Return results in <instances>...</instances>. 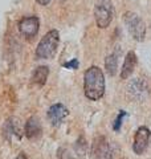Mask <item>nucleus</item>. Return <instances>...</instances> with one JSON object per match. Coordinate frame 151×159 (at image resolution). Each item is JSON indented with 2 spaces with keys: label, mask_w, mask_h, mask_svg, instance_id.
Instances as JSON below:
<instances>
[{
  "label": "nucleus",
  "mask_w": 151,
  "mask_h": 159,
  "mask_svg": "<svg viewBox=\"0 0 151 159\" xmlns=\"http://www.w3.org/2000/svg\"><path fill=\"white\" fill-rule=\"evenodd\" d=\"M114 7L110 0H98L94 7V17L97 27L101 29H105L110 25V23L114 19Z\"/></svg>",
  "instance_id": "obj_3"
},
{
  "label": "nucleus",
  "mask_w": 151,
  "mask_h": 159,
  "mask_svg": "<svg viewBox=\"0 0 151 159\" xmlns=\"http://www.w3.org/2000/svg\"><path fill=\"white\" fill-rule=\"evenodd\" d=\"M118 57H119V53H118V49H115V51L109 54L105 60V69H106V72L109 76H114L115 73L118 70Z\"/></svg>",
  "instance_id": "obj_14"
},
{
  "label": "nucleus",
  "mask_w": 151,
  "mask_h": 159,
  "mask_svg": "<svg viewBox=\"0 0 151 159\" xmlns=\"http://www.w3.org/2000/svg\"><path fill=\"white\" fill-rule=\"evenodd\" d=\"M127 94L135 101H143L149 96V85L142 78H134L127 85Z\"/></svg>",
  "instance_id": "obj_7"
},
{
  "label": "nucleus",
  "mask_w": 151,
  "mask_h": 159,
  "mask_svg": "<svg viewBox=\"0 0 151 159\" xmlns=\"http://www.w3.org/2000/svg\"><path fill=\"white\" fill-rule=\"evenodd\" d=\"M39 28H40V21H39V17L36 16L23 17L19 23L20 33L28 40H32L33 37H36V34L39 33Z\"/></svg>",
  "instance_id": "obj_9"
},
{
  "label": "nucleus",
  "mask_w": 151,
  "mask_h": 159,
  "mask_svg": "<svg viewBox=\"0 0 151 159\" xmlns=\"http://www.w3.org/2000/svg\"><path fill=\"white\" fill-rule=\"evenodd\" d=\"M64 66H65V68H69V69H77V68H78V61L74 58L73 61L64 64Z\"/></svg>",
  "instance_id": "obj_16"
},
{
  "label": "nucleus",
  "mask_w": 151,
  "mask_h": 159,
  "mask_svg": "<svg viewBox=\"0 0 151 159\" xmlns=\"http://www.w3.org/2000/svg\"><path fill=\"white\" fill-rule=\"evenodd\" d=\"M68 114H69V111L66 107L61 105V103H56V105L49 107L47 116H48L49 122L52 123L53 126H60L64 122V119L68 117Z\"/></svg>",
  "instance_id": "obj_10"
},
{
  "label": "nucleus",
  "mask_w": 151,
  "mask_h": 159,
  "mask_svg": "<svg viewBox=\"0 0 151 159\" xmlns=\"http://www.w3.org/2000/svg\"><path fill=\"white\" fill-rule=\"evenodd\" d=\"M36 2L40 4V6H48V4L52 2V0H36Z\"/></svg>",
  "instance_id": "obj_18"
},
{
  "label": "nucleus",
  "mask_w": 151,
  "mask_h": 159,
  "mask_svg": "<svg viewBox=\"0 0 151 159\" xmlns=\"http://www.w3.org/2000/svg\"><path fill=\"white\" fill-rule=\"evenodd\" d=\"M4 130H6V135L9 137V135H13V137H16L17 139L21 137V126H20V122H19V119L17 118H9L7 123H6V126H4Z\"/></svg>",
  "instance_id": "obj_13"
},
{
  "label": "nucleus",
  "mask_w": 151,
  "mask_h": 159,
  "mask_svg": "<svg viewBox=\"0 0 151 159\" xmlns=\"http://www.w3.org/2000/svg\"><path fill=\"white\" fill-rule=\"evenodd\" d=\"M84 92L90 101H98L105 94V76L98 66H90L84 74Z\"/></svg>",
  "instance_id": "obj_1"
},
{
  "label": "nucleus",
  "mask_w": 151,
  "mask_h": 159,
  "mask_svg": "<svg viewBox=\"0 0 151 159\" xmlns=\"http://www.w3.org/2000/svg\"><path fill=\"white\" fill-rule=\"evenodd\" d=\"M86 154V142L81 137L76 142L73 150L68 147H61L57 151V159H84Z\"/></svg>",
  "instance_id": "obj_6"
},
{
  "label": "nucleus",
  "mask_w": 151,
  "mask_h": 159,
  "mask_svg": "<svg viewBox=\"0 0 151 159\" xmlns=\"http://www.w3.org/2000/svg\"><path fill=\"white\" fill-rule=\"evenodd\" d=\"M16 159H28V158L25 157V154H23V152H21V154H20V155H19Z\"/></svg>",
  "instance_id": "obj_19"
},
{
  "label": "nucleus",
  "mask_w": 151,
  "mask_h": 159,
  "mask_svg": "<svg viewBox=\"0 0 151 159\" xmlns=\"http://www.w3.org/2000/svg\"><path fill=\"white\" fill-rule=\"evenodd\" d=\"M60 44V34L58 31L52 29L44 37L40 40L37 49H36V58L39 60H49L53 58L54 54L57 53V48Z\"/></svg>",
  "instance_id": "obj_2"
},
{
  "label": "nucleus",
  "mask_w": 151,
  "mask_h": 159,
  "mask_svg": "<svg viewBox=\"0 0 151 159\" xmlns=\"http://www.w3.org/2000/svg\"><path fill=\"white\" fill-rule=\"evenodd\" d=\"M123 116H126V113H121L119 116H118V118H117V121H115V123H114V130H119V126H121V121H122V118H123Z\"/></svg>",
  "instance_id": "obj_17"
},
{
  "label": "nucleus",
  "mask_w": 151,
  "mask_h": 159,
  "mask_svg": "<svg viewBox=\"0 0 151 159\" xmlns=\"http://www.w3.org/2000/svg\"><path fill=\"white\" fill-rule=\"evenodd\" d=\"M135 65H137V56H135V53L133 51H130L127 54H126L122 69H121V78L126 80L131 76L134 69H135Z\"/></svg>",
  "instance_id": "obj_11"
},
{
  "label": "nucleus",
  "mask_w": 151,
  "mask_h": 159,
  "mask_svg": "<svg viewBox=\"0 0 151 159\" xmlns=\"http://www.w3.org/2000/svg\"><path fill=\"white\" fill-rule=\"evenodd\" d=\"M90 159H113L109 142L105 137H95L90 147Z\"/></svg>",
  "instance_id": "obj_5"
},
{
  "label": "nucleus",
  "mask_w": 151,
  "mask_h": 159,
  "mask_svg": "<svg viewBox=\"0 0 151 159\" xmlns=\"http://www.w3.org/2000/svg\"><path fill=\"white\" fill-rule=\"evenodd\" d=\"M151 142V131L149 127L142 126L139 127L134 137V143H133V150L135 154L142 155V154L147 150V147Z\"/></svg>",
  "instance_id": "obj_8"
},
{
  "label": "nucleus",
  "mask_w": 151,
  "mask_h": 159,
  "mask_svg": "<svg viewBox=\"0 0 151 159\" xmlns=\"http://www.w3.org/2000/svg\"><path fill=\"white\" fill-rule=\"evenodd\" d=\"M24 133L27 138L29 139H34L40 137L41 134V123H40V119L37 117H31L25 123V129H24Z\"/></svg>",
  "instance_id": "obj_12"
},
{
  "label": "nucleus",
  "mask_w": 151,
  "mask_h": 159,
  "mask_svg": "<svg viewBox=\"0 0 151 159\" xmlns=\"http://www.w3.org/2000/svg\"><path fill=\"white\" fill-rule=\"evenodd\" d=\"M48 76H49L48 66H39L34 69V72L32 74V82L37 84V85H44L47 82Z\"/></svg>",
  "instance_id": "obj_15"
},
{
  "label": "nucleus",
  "mask_w": 151,
  "mask_h": 159,
  "mask_svg": "<svg viewBox=\"0 0 151 159\" xmlns=\"http://www.w3.org/2000/svg\"><path fill=\"white\" fill-rule=\"evenodd\" d=\"M123 21L127 27L129 33L135 41H143L146 36V25L143 20L140 19L137 13L134 12H126L123 15Z\"/></svg>",
  "instance_id": "obj_4"
}]
</instances>
